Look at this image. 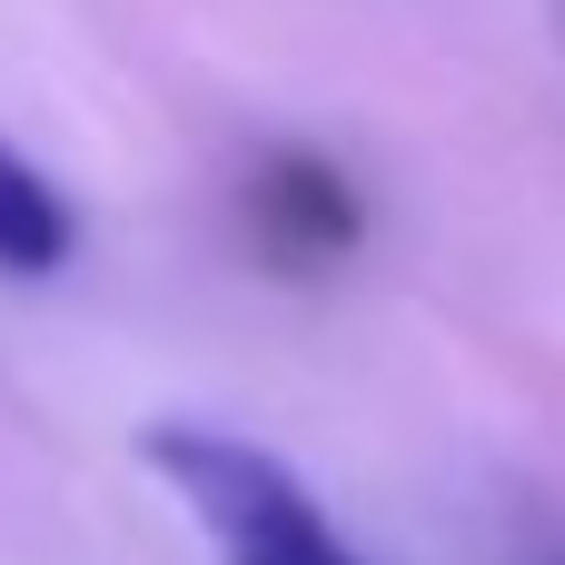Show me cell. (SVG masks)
<instances>
[{
  "label": "cell",
  "mask_w": 565,
  "mask_h": 565,
  "mask_svg": "<svg viewBox=\"0 0 565 565\" xmlns=\"http://www.w3.org/2000/svg\"><path fill=\"white\" fill-rule=\"evenodd\" d=\"M139 457L159 467V487L199 516L209 556L218 565H367L338 516L308 497V477L248 437H218V427H149Z\"/></svg>",
  "instance_id": "1"
},
{
  "label": "cell",
  "mask_w": 565,
  "mask_h": 565,
  "mask_svg": "<svg viewBox=\"0 0 565 565\" xmlns=\"http://www.w3.org/2000/svg\"><path fill=\"white\" fill-rule=\"evenodd\" d=\"M516 565H565V526H546V536H526V546H516Z\"/></svg>",
  "instance_id": "4"
},
{
  "label": "cell",
  "mask_w": 565,
  "mask_h": 565,
  "mask_svg": "<svg viewBox=\"0 0 565 565\" xmlns=\"http://www.w3.org/2000/svg\"><path fill=\"white\" fill-rule=\"evenodd\" d=\"M70 248H79L70 199L0 139V278H50V268H70Z\"/></svg>",
  "instance_id": "3"
},
{
  "label": "cell",
  "mask_w": 565,
  "mask_h": 565,
  "mask_svg": "<svg viewBox=\"0 0 565 565\" xmlns=\"http://www.w3.org/2000/svg\"><path fill=\"white\" fill-rule=\"evenodd\" d=\"M248 228L268 258H348L358 248V189L308 159V149H278L248 169Z\"/></svg>",
  "instance_id": "2"
}]
</instances>
